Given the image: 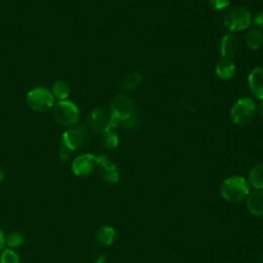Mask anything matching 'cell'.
<instances>
[{"instance_id": "cell-8", "label": "cell", "mask_w": 263, "mask_h": 263, "mask_svg": "<svg viewBox=\"0 0 263 263\" xmlns=\"http://www.w3.org/2000/svg\"><path fill=\"white\" fill-rule=\"evenodd\" d=\"M98 165L97 156L93 154L85 153L77 156L72 162V172L78 177H84L93 172Z\"/></svg>"}, {"instance_id": "cell-1", "label": "cell", "mask_w": 263, "mask_h": 263, "mask_svg": "<svg viewBox=\"0 0 263 263\" xmlns=\"http://www.w3.org/2000/svg\"><path fill=\"white\" fill-rule=\"evenodd\" d=\"M222 197L231 202H239L248 197L250 184L241 176H232L225 179L220 186Z\"/></svg>"}, {"instance_id": "cell-14", "label": "cell", "mask_w": 263, "mask_h": 263, "mask_svg": "<svg viewBox=\"0 0 263 263\" xmlns=\"http://www.w3.org/2000/svg\"><path fill=\"white\" fill-rule=\"evenodd\" d=\"M216 75L222 80H230L233 78L236 72V67L232 60L222 59L220 60L215 68Z\"/></svg>"}, {"instance_id": "cell-30", "label": "cell", "mask_w": 263, "mask_h": 263, "mask_svg": "<svg viewBox=\"0 0 263 263\" xmlns=\"http://www.w3.org/2000/svg\"><path fill=\"white\" fill-rule=\"evenodd\" d=\"M259 263H263V254L261 255V257H260V260H259Z\"/></svg>"}, {"instance_id": "cell-25", "label": "cell", "mask_w": 263, "mask_h": 263, "mask_svg": "<svg viewBox=\"0 0 263 263\" xmlns=\"http://www.w3.org/2000/svg\"><path fill=\"white\" fill-rule=\"evenodd\" d=\"M252 23L254 24L255 28L258 29H263V12H259L255 14L254 17H252Z\"/></svg>"}, {"instance_id": "cell-12", "label": "cell", "mask_w": 263, "mask_h": 263, "mask_svg": "<svg viewBox=\"0 0 263 263\" xmlns=\"http://www.w3.org/2000/svg\"><path fill=\"white\" fill-rule=\"evenodd\" d=\"M84 142V137L81 130L77 128L67 129L62 136V145L74 151L82 146Z\"/></svg>"}, {"instance_id": "cell-27", "label": "cell", "mask_w": 263, "mask_h": 263, "mask_svg": "<svg viewBox=\"0 0 263 263\" xmlns=\"http://www.w3.org/2000/svg\"><path fill=\"white\" fill-rule=\"evenodd\" d=\"M93 263H106V257H105L104 255H99V256L95 259Z\"/></svg>"}, {"instance_id": "cell-21", "label": "cell", "mask_w": 263, "mask_h": 263, "mask_svg": "<svg viewBox=\"0 0 263 263\" xmlns=\"http://www.w3.org/2000/svg\"><path fill=\"white\" fill-rule=\"evenodd\" d=\"M25 241V237L20 232H12L8 236H6L5 245H7L9 248H18L21 247Z\"/></svg>"}, {"instance_id": "cell-23", "label": "cell", "mask_w": 263, "mask_h": 263, "mask_svg": "<svg viewBox=\"0 0 263 263\" xmlns=\"http://www.w3.org/2000/svg\"><path fill=\"white\" fill-rule=\"evenodd\" d=\"M209 3L214 10L219 11L226 9L230 5L231 0H209Z\"/></svg>"}, {"instance_id": "cell-9", "label": "cell", "mask_w": 263, "mask_h": 263, "mask_svg": "<svg viewBox=\"0 0 263 263\" xmlns=\"http://www.w3.org/2000/svg\"><path fill=\"white\" fill-rule=\"evenodd\" d=\"M97 160H98L97 166L99 167V172L102 179L110 184L117 183L120 175L116 164L105 155L97 156Z\"/></svg>"}, {"instance_id": "cell-20", "label": "cell", "mask_w": 263, "mask_h": 263, "mask_svg": "<svg viewBox=\"0 0 263 263\" xmlns=\"http://www.w3.org/2000/svg\"><path fill=\"white\" fill-rule=\"evenodd\" d=\"M101 141H102V145L108 150L115 149L119 144V138L117 134L114 133L113 130L103 134Z\"/></svg>"}, {"instance_id": "cell-17", "label": "cell", "mask_w": 263, "mask_h": 263, "mask_svg": "<svg viewBox=\"0 0 263 263\" xmlns=\"http://www.w3.org/2000/svg\"><path fill=\"white\" fill-rule=\"evenodd\" d=\"M249 184L255 189H263V162L255 164L249 173Z\"/></svg>"}, {"instance_id": "cell-7", "label": "cell", "mask_w": 263, "mask_h": 263, "mask_svg": "<svg viewBox=\"0 0 263 263\" xmlns=\"http://www.w3.org/2000/svg\"><path fill=\"white\" fill-rule=\"evenodd\" d=\"M110 111L116 120L124 121L135 114V105L129 97L119 95L113 99Z\"/></svg>"}, {"instance_id": "cell-19", "label": "cell", "mask_w": 263, "mask_h": 263, "mask_svg": "<svg viewBox=\"0 0 263 263\" xmlns=\"http://www.w3.org/2000/svg\"><path fill=\"white\" fill-rule=\"evenodd\" d=\"M51 93L54 99H58L59 101H66L70 95V86L65 81H57L52 85Z\"/></svg>"}, {"instance_id": "cell-4", "label": "cell", "mask_w": 263, "mask_h": 263, "mask_svg": "<svg viewBox=\"0 0 263 263\" xmlns=\"http://www.w3.org/2000/svg\"><path fill=\"white\" fill-rule=\"evenodd\" d=\"M28 106L35 112H46L54 105V98L51 91L45 87H35L26 97Z\"/></svg>"}, {"instance_id": "cell-11", "label": "cell", "mask_w": 263, "mask_h": 263, "mask_svg": "<svg viewBox=\"0 0 263 263\" xmlns=\"http://www.w3.org/2000/svg\"><path fill=\"white\" fill-rule=\"evenodd\" d=\"M238 41L234 34L227 33L225 34L220 41V54L222 59L232 60L237 51Z\"/></svg>"}, {"instance_id": "cell-15", "label": "cell", "mask_w": 263, "mask_h": 263, "mask_svg": "<svg viewBox=\"0 0 263 263\" xmlns=\"http://www.w3.org/2000/svg\"><path fill=\"white\" fill-rule=\"evenodd\" d=\"M246 45L251 49H258L263 43V34L262 31L258 28L252 27L249 28L245 35Z\"/></svg>"}, {"instance_id": "cell-16", "label": "cell", "mask_w": 263, "mask_h": 263, "mask_svg": "<svg viewBox=\"0 0 263 263\" xmlns=\"http://www.w3.org/2000/svg\"><path fill=\"white\" fill-rule=\"evenodd\" d=\"M115 229L112 226L106 225L101 227L97 234H96V240L99 245L101 246H110L113 243L114 239H115Z\"/></svg>"}, {"instance_id": "cell-2", "label": "cell", "mask_w": 263, "mask_h": 263, "mask_svg": "<svg viewBox=\"0 0 263 263\" xmlns=\"http://www.w3.org/2000/svg\"><path fill=\"white\" fill-rule=\"evenodd\" d=\"M223 23L230 32H239L250 28L252 24V15L247 7L236 5L225 12Z\"/></svg>"}, {"instance_id": "cell-22", "label": "cell", "mask_w": 263, "mask_h": 263, "mask_svg": "<svg viewBox=\"0 0 263 263\" xmlns=\"http://www.w3.org/2000/svg\"><path fill=\"white\" fill-rule=\"evenodd\" d=\"M0 263H20V258L13 250L6 249L0 255Z\"/></svg>"}, {"instance_id": "cell-5", "label": "cell", "mask_w": 263, "mask_h": 263, "mask_svg": "<svg viewBox=\"0 0 263 263\" xmlns=\"http://www.w3.org/2000/svg\"><path fill=\"white\" fill-rule=\"evenodd\" d=\"M88 121L92 129L101 134L113 130L119 122L114 118L111 111H108L103 108L92 110L89 114Z\"/></svg>"}, {"instance_id": "cell-6", "label": "cell", "mask_w": 263, "mask_h": 263, "mask_svg": "<svg viewBox=\"0 0 263 263\" xmlns=\"http://www.w3.org/2000/svg\"><path fill=\"white\" fill-rule=\"evenodd\" d=\"M53 117L62 125L71 126L79 118L77 106L70 101H59L53 105Z\"/></svg>"}, {"instance_id": "cell-18", "label": "cell", "mask_w": 263, "mask_h": 263, "mask_svg": "<svg viewBox=\"0 0 263 263\" xmlns=\"http://www.w3.org/2000/svg\"><path fill=\"white\" fill-rule=\"evenodd\" d=\"M142 79H143V77L140 72H138V71L130 72L123 79V81L121 83V89L124 92H128V91L136 89L141 84Z\"/></svg>"}, {"instance_id": "cell-13", "label": "cell", "mask_w": 263, "mask_h": 263, "mask_svg": "<svg viewBox=\"0 0 263 263\" xmlns=\"http://www.w3.org/2000/svg\"><path fill=\"white\" fill-rule=\"evenodd\" d=\"M247 205L251 214L257 217H263V189H256L249 193Z\"/></svg>"}, {"instance_id": "cell-29", "label": "cell", "mask_w": 263, "mask_h": 263, "mask_svg": "<svg viewBox=\"0 0 263 263\" xmlns=\"http://www.w3.org/2000/svg\"><path fill=\"white\" fill-rule=\"evenodd\" d=\"M4 177H5L4 171L2 168H0V182H2L4 180Z\"/></svg>"}, {"instance_id": "cell-24", "label": "cell", "mask_w": 263, "mask_h": 263, "mask_svg": "<svg viewBox=\"0 0 263 263\" xmlns=\"http://www.w3.org/2000/svg\"><path fill=\"white\" fill-rule=\"evenodd\" d=\"M72 152H73L72 150H70L69 148H67V147H65V146L62 145V147H61V149H60V152H59V155H60L61 160H63V161L69 160V158L71 157Z\"/></svg>"}, {"instance_id": "cell-3", "label": "cell", "mask_w": 263, "mask_h": 263, "mask_svg": "<svg viewBox=\"0 0 263 263\" xmlns=\"http://www.w3.org/2000/svg\"><path fill=\"white\" fill-rule=\"evenodd\" d=\"M257 110L256 103L249 97L238 99L230 109L231 121L239 126L247 125L252 122Z\"/></svg>"}, {"instance_id": "cell-10", "label": "cell", "mask_w": 263, "mask_h": 263, "mask_svg": "<svg viewBox=\"0 0 263 263\" xmlns=\"http://www.w3.org/2000/svg\"><path fill=\"white\" fill-rule=\"evenodd\" d=\"M248 85L252 93L263 101V67L254 68L248 76Z\"/></svg>"}, {"instance_id": "cell-28", "label": "cell", "mask_w": 263, "mask_h": 263, "mask_svg": "<svg viewBox=\"0 0 263 263\" xmlns=\"http://www.w3.org/2000/svg\"><path fill=\"white\" fill-rule=\"evenodd\" d=\"M258 113H259V115H260V117L261 118H263V101L260 103V105H259V108H258Z\"/></svg>"}, {"instance_id": "cell-26", "label": "cell", "mask_w": 263, "mask_h": 263, "mask_svg": "<svg viewBox=\"0 0 263 263\" xmlns=\"http://www.w3.org/2000/svg\"><path fill=\"white\" fill-rule=\"evenodd\" d=\"M5 239H6V236L4 234V232L2 231V229L0 228V250H2L5 246Z\"/></svg>"}]
</instances>
